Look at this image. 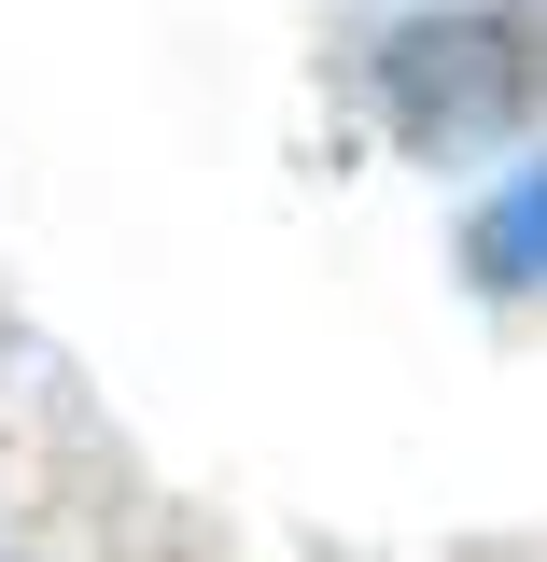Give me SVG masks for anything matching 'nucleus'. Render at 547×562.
<instances>
[{"label":"nucleus","instance_id":"f257e3e1","mask_svg":"<svg viewBox=\"0 0 547 562\" xmlns=\"http://www.w3.org/2000/svg\"><path fill=\"white\" fill-rule=\"evenodd\" d=\"M520 99H534V57H520L505 14H421V29L379 43V113H394L421 155H449V140H505V127H520Z\"/></svg>","mask_w":547,"mask_h":562},{"label":"nucleus","instance_id":"f03ea898","mask_svg":"<svg viewBox=\"0 0 547 562\" xmlns=\"http://www.w3.org/2000/svg\"><path fill=\"white\" fill-rule=\"evenodd\" d=\"M534 254H547V198H534V183H505V198L478 211V254H464V268H478L491 295H520V281H534Z\"/></svg>","mask_w":547,"mask_h":562}]
</instances>
